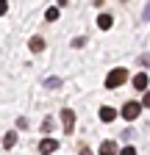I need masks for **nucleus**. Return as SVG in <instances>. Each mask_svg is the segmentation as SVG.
I'll use <instances>...</instances> for the list:
<instances>
[{"label": "nucleus", "mask_w": 150, "mask_h": 155, "mask_svg": "<svg viewBox=\"0 0 150 155\" xmlns=\"http://www.w3.org/2000/svg\"><path fill=\"white\" fill-rule=\"evenodd\" d=\"M28 47H31L33 53H42V50H45V42H42V39H39V36H33V39H31V42H28Z\"/></svg>", "instance_id": "8"}, {"label": "nucleus", "mask_w": 150, "mask_h": 155, "mask_svg": "<svg viewBox=\"0 0 150 155\" xmlns=\"http://www.w3.org/2000/svg\"><path fill=\"white\" fill-rule=\"evenodd\" d=\"M139 111H142V105H139V103H125V105H122V116H125L128 122H134L136 116H139Z\"/></svg>", "instance_id": "2"}, {"label": "nucleus", "mask_w": 150, "mask_h": 155, "mask_svg": "<svg viewBox=\"0 0 150 155\" xmlns=\"http://www.w3.org/2000/svg\"><path fill=\"white\" fill-rule=\"evenodd\" d=\"M100 155H117V144L114 141H103L100 144Z\"/></svg>", "instance_id": "5"}, {"label": "nucleus", "mask_w": 150, "mask_h": 155, "mask_svg": "<svg viewBox=\"0 0 150 155\" xmlns=\"http://www.w3.org/2000/svg\"><path fill=\"white\" fill-rule=\"evenodd\" d=\"M6 11H9V0H0V17H3Z\"/></svg>", "instance_id": "13"}, {"label": "nucleus", "mask_w": 150, "mask_h": 155, "mask_svg": "<svg viewBox=\"0 0 150 155\" xmlns=\"http://www.w3.org/2000/svg\"><path fill=\"white\" fill-rule=\"evenodd\" d=\"M111 22H114V19H111V14H100V17H97V25H100L103 31H108Z\"/></svg>", "instance_id": "9"}, {"label": "nucleus", "mask_w": 150, "mask_h": 155, "mask_svg": "<svg viewBox=\"0 0 150 155\" xmlns=\"http://www.w3.org/2000/svg\"><path fill=\"white\" fill-rule=\"evenodd\" d=\"M114 116H117V111H114V108H108V105H103V108H100V119H103V122H111Z\"/></svg>", "instance_id": "6"}, {"label": "nucleus", "mask_w": 150, "mask_h": 155, "mask_svg": "<svg viewBox=\"0 0 150 155\" xmlns=\"http://www.w3.org/2000/svg\"><path fill=\"white\" fill-rule=\"evenodd\" d=\"M142 105H147V108H150V91H145V97H142Z\"/></svg>", "instance_id": "14"}, {"label": "nucleus", "mask_w": 150, "mask_h": 155, "mask_svg": "<svg viewBox=\"0 0 150 155\" xmlns=\"http://www.w3.org/2000/svg\"><path fill=\"white\" fill-rule=\"evenodd\" d=\"M81 155H92V152H89V150H86V147H84V150H81Z\"/></svg>", "instance_id": "17"}, {"label": "nucleus", "mask_w": 150, "mask_h": 155, "mask_svg": "<svg viewBox=\"0 0 150 155\" xmlns=\"http://www.w3.org/2000/svg\"><path fill=\"white\" fill-rule=\"evenodd\" d=\"M134 86H136L139 91H145V89H147V75H145V72H139V75L134 78Z\"/></svg>", "instance_id": "7"}, {"label": "nucleus", "mask_w": 150, "mask_h": 155, "mask_svg": "<svg viewBox=\"0 0 150 155\" xmlns=\"http://www.w3.org/2000/svg\"><path fill=\"white\" fill-rule=\"evenodd\" d=\"M56 150H59V141H56V139H45V141L39 144V152H42V155H50V152H56Z\"/></svg>", "instance_id": "4"}, {"label": "nucleus", "mask_w": 150, "mask_h": 155, "mask_svg": "<svg viewBox=\"0 0 150 155\" xmlns=\"http://www.w3.org/2000/svg\"><path fill=\"white\" fill-rule=\"evenodd\" d=\"M14 144H17V133H6V139H3V147H6V150H11Z\"/></svg>", "instance_id": "11"}, {"label": "nucleus", "mask_w": 150, "mask_h": 155, "mask_svg": "<svg viewBox=\"0 0 150 155\" xmlns=\"http://www.w3.org/2000/svg\"><path fill=\"white\" fill-rule=\"evenodd\" d=\"M45 19H47V22H56V19H59V6L47 8V11H45Z\"/></svg>", "instance_id": "10"}, {"label": "nucleus", "mask_w": 150, "mask_h": 155, "mask_svg": "<svg viewBox=\"0 0 150 155\" xmlns=\"http://www.w3.org/2000/svg\"><path fill=\"white\" fill-rule=\"evenodd\" d=\"M145 19H150V3L145 6Z\"/></svg>", "instance_id": "16"}, {"label": "nucleus", "mask_w": 150, "mask_h": 155, "mask_svg": "<svg viewBox=\"0 0 150 155\" xmlns=\"http://www.w3.org/2000/svg\"><path fill=\"white\" fill-rule=\"evenodd\" d=\"M128 81V69H111L108 78H106V89H117Z\"/></svg>", "instance_id": "1"}, {"label": "nucleus", "mask_w": 150, "mask_h": 155, "mask_svg": "<svg viewBox=\"0 0 150 155\" xmlns=\"http://www.w3.org/2000/svg\"><path fill=\"white\" fill-rule=\"evenodd\" d=\"M120 155H136V150H134V147H125V150H122Z\"/></svg>", "instance_id": "15"}, {"label": "nucleus", "mask_w": 150, "mask_h": 155, "mask_svg": "<svg viewBox=\"0 0 150 155\" xmlns=\"http://www.w3.org/2000/svg\"><path fill=\"white\" fill-rule=\"evenodd\" d=\"M45 86H47V89H59V86H61V81H59V78H47Z\"/></svg>", "instance_id": "12"}, {"label": "nucleus", "mask_w": 150, "mask_h": 155, "mask_svg": "<svg viewBox=\"0 0 150 155\" xmlns=\"http://www.w3.org/2000/svg\"><path fill=\"white\" fill-rule=\"evenodd\" d=\"M61 125H64V133H72V127H75V114L70 108L61 111Z\"/></svg>", "instance_id": "3"}]
</instances>
